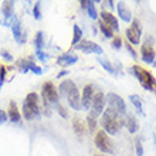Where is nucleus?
I'll return each instance as SVG.
<instances>
[{
	"label": "nucleus",
	"mask_w": 156,
	"mask_h": 156,
	"mask_svg": "<svg viewBox=\"0 0 156 156\" xmlns=\"http://www.w3.org/2000/svg\"><path fill=\"white\" fill-rule=\"evenodd\" d=\"M58 95L67 99V102L74 111H80L81 109V95L78 91L77 85L74 81L71 80H66L62 81L58 87Z\"/></svg>",
	"instance_id": "1"
},
{
	"label": "nucleus",
	"mask_w": 156,
	"mask_h": 156,
	"mask_svg": "<svg viewBox=\"0 0 156 156\" xmlns=\"http://www.w3.org/2000/svg\"><path fill=\"white\" fill-rule=\"evenodd\" d=\"M101 125L102 131L108 135H116L123 126V116L114 112L109 108H105L101 115Z\"/></svg>",
	"instance_id": "2"
},
{
	"label": "nucleus",
	"mask_w": 156,
	"mask_h": 156,
	"mask_svg": "<svg viewBox=\"0 0 156 156\" xmlns=\"http://www.w3.org/2000/svg\"><path fill=\"white\" fill-rule=\"evenodd\" d=\"M132 74L138 78V81L140 82L142 88L149 92H156V78L153 77V74L151 71H148L144 67L138 66V64H133L131 67Z\"/></svg>",
	"instance_id": "3"
},
{
	"label": "nucleus",
	"mask_w": 156,
	"mask_h": 156,
	"mask_svg": "<svg viewBox=\"0 0 156 156\" xmlns=\"http://www.w3.org/2000/svg\"><path fill=\"white\" fill-rule=\"evenodd\" d=\"M23 116L27 121H33V119L40 116L38 95L36 92H30L24 98V102H23Z\"/></svg>",
	"instance_id": "4"
},
{
	"label": "nucleus",
	"mask_w": 156,
	"mask_h": 156,
	"mask_svg": "<svg viewBox=\"0 0 156 156\" xmlns=\"http://www.w3.org/2000/svg\"><path fill=\"white\" fill-rule=\"evenodd\" d=\"M95 146L98 148L99 152H102V155H114V145H112V140L109 138L108 133L101 129L95 133Z\"/></svg>",
	"instance_id": "5"
},
{
	"label": "nucleus",
	"mask_w": 156,
	"mask_h": 156,
	"mask_svg": "<svg viewBox=\"0 0 156 156\" xmlns=\"http://www.w3.org/2000/svg\"><path fill=\"white\" fill-rule=\"evenodd\" d=\"M105 101H107L109 109H112L114 112H116V114H119V115H122V116L126 115V104H125L123 98H121L118 94L109 92V94L107 95Z\"/></svg>",
	"instance_id": "6"
},
{
	"label": "nucleus",
	"mask_w": 156,
	"mask_h": 156,
	"mask_svg": "<svg viewBox=\"0 0 156 156\" xmlns=\"http://www.w3.org/2000/svg\"><path fill=\"white\" fill-rule=\"evenodd\" d=\"M155 57H156V53H155V48H153V37L148 36L146 40L140 45V58L146 64H153L155 62Z\"/></svg>",
	"instance_id": "7"
},
{
	"label": "nucleus",
	"mask_w": 156,
	"mask_h": 156,
	"mask_svg": "<svg viewBox=\"0 0 156 156\" xmlns=\"http://www.w3.org/2000/svg\"><path fill=\"white\" fill-rule=\"evenodd\" d=\"M41 97H43V99L44 101H47V102L51 105H58V99H60V95H58V90L55 88V85H54L51 81H47L43 84V87H41Z\"/></svg>",
	"instance_id": "8"
},
{
	"label": "nucleus",
	"mask_w": 156,
	"mask_h": 156,
	"mask_svg": "<svg viewBox=\"0 0 156 156\" xmlns=\"http://www.w3.org/2000/svg\"><path fill=\"white\" fill-rule=\"evenodd\" d=\"M126 33V40L131 45H138L140 43V36H142V27L140 21L138 19H132L129 29L125 31Z\"/></svg>",
	"instance_id": "9"
},
{
	"label": "nucleus",
	"mask_w": 156,
	"mask_h": 156,
	"mask_svg": "<svg viewBox=\"0 0 156 156\" xmlns=\"http://www.w3.org/2000/svg\"><path fill=\"white\" fill-rule=\"evenodd\" d=\"M105 95L104 92H95L94 98H92V104H91L90 108V115L94 116V118H98V116L102 115L104 109H105Z\"/></svg>",
	"instance_id": "10"
},
{
	"label": "nucleus",
	"mask_w": 156,
	"mask_h": 156,
	"mask_svg": "<svg viewBox=\"0 0 156 156\" xmlns=\"http://www.w3.org/2000/svg\"><path fill=\"white\" fill-rule=\"evenodd\" d=\"M74 48L78 50V51H81V53H85V54H97V55H102L104 54L102 47L99 44H97V43H94V41H90V40H81Z\"/></svg>",
	"instance_id": "11"
},
{
	"label": "nucleus",
	"mask_w": 156,
	"mask_h": 156,
	"mask_svg": "<svg viewBox=\"0 0 156 156\" xmlns=\"http://www.w3.org/2000/svg\"><path fill=\"white\" fill-rule=\"evenodd\" d=\"M4 26H10V29H12V31H13V36H14V38H16V41L19 43V44L26 43V34L23 33L20 20H19L16 16H13L7 23H4Z\"/></svg>",
	"instance_id": "12"
},
{
	"label": "nucleus",
	"mask_w": 156,
	"mask_h": 156,
	"mask_svg": "<svg viewBox=\"0 0 156 156\" xmlns=\"http://www.w3.org/2000/svg\"><path fill=\"white\" fill-rule=\"evenodd\" d=\"M94 87L88 84L82 88V94H81V108L87 109V111H90L91 108V104H92V98H94Z\"/></svg>",
	"instance_id": "13"
},
{
	"label": "nucleus",
	"mask_w": 156,
	"mask_h": 156,
	"mask_svg": "<svg viewBox=\"0 0 156 156\" xmlns=\"http://www.w3.org/2000/svg\"><path fill=\"white\" fill-rule=\"evenodd\" d=\"M77 61H78V55L74 53V51H67V53H64V54H61V55L57 57V64L61 67L74 66Z\"/></svg>",
	"instance_id": "14"
},
{
	"label": "nucleus",
	"mask_w": 156,
	"mask_h": 156,
	"mask_svg": "<svg viewBox=\"0 0 156 156\" xmlns=\"http://www.w3.org/2000/svg\"><path fill=\"white\" fill-rule=\"evenodd\" d=\"M99 16H101V21H102V23H105V24H107L108 27H111L112 31H119V23H118V19H116V17L114 16L112 13L102 10Z\"/></svg>",
	"instance_id": "15"
},
{
	"label": "nucleus",
	"mask_w": 156,
	"mask_h": 156,
	"mask_svg": "<svg viewBox=\"0 0 156 156\" xmlns=\"http://www.w3.org/2000/svg\"><path fill=\"white\" fill-rule=\"evenodd\" d=\"M116 12H118V16L121 20H123L125 23H129V21H132V12L131 9L126 6V3L125 2H118L116 3Z\"/></svg>",
	"instance_id": "16"
},
{
	"label": "nucleus",
	"mask_w": 156,
	"mask_h": 156,
	"mask_svg": "<svg viewBox=\"0 0 156 156\" xmlns=\"http://www.w3.org/2000/svg\"><path fill=\"white\" fill-rule=\"evenodd\" d=\"M7 118H9V121H12V122H14V123L21 121V114H20V111H19L17 104L14 102V101H10V104H9Z\"/></svg>",
	"instance_id": "17"
},
{
	"label": "nucleus",
	"mask_w": 156,
	"mask_h": 156,
	"mask_svg": "<svg viewBox=\"0 0 156 156\" xmlns=\"http://www.w3.org/2000/svg\"><path fill=\"white\" fill-rule=\"evenodd\" d=\"M13 10H14V2H10V0L3 2V4H2V14L4 16V23H7V21L14 16V14H13Z\"/></svg>",
	"instance_id": "18"
},
{
	"label": "nucleus",
	"mask_w": 156,
	"mask_h": 156,
	"mask_svg": "<svg viewBox=\"0 0 156 156\" xmlns=\"http://www.w3.org/2000/svg\"><path fill=\"white\" fill-rule=\"evenodd\" d=\"M123 125L126 126V129H128L129 133H136V132L139 131V123H138V121H136L132 115H125L123 116Z\"/></svg>",
	"instance_id": "19"
},
{
	"label": "nucleus",
	"mask_w": 156,
	"mask_h": 156,
	"mask_svg": "<svg viewBox=\"0 0 156 156\" xmlns=\"http://www.w3.org/2000/svg\"><path fill=\"white\" fill-rule=\"evenodd\" d=\"M73 129L77 133V136H84V133H85V126H84L82 121L78 116L73 118Z\"/></svg>",
	"instance_id": "20"
},
{
	"label": "nucleus",
	"mask_w": 156,
	"mask_h": 156,
	"mask_svg": "<svg viewBox=\"0 0 156 156\" xmlns=\"http://www.w3.org/2000/svg\"><path fill=\"white\" fill-rule=\"evenodd\" d=\"M31 62L29 58H20L19 61L16 62L17 66V70L20 71V73H23V74H26V73H29L30 71V66H31Z\"/></svg>",
	"instance_id": "21"
},
{
	"label": "nucleus",
	"mask_w": 156,
	"mask_h": 156,
	"mask_svg": "<svg viewBox=\"0 0 156 156\" xmlns=\"http://www.w3.org/2000/svg\"><path fill=\"white\" fill-rule=\"evenodd\" d=\"M97 61L99 62V66L102 67L105 71H108L109 74H115L116 70H115V67L112 66V62L109 61V60H107V58H104V57H98V60Z\"/></svg>",
	"instance_id": "22"
},
{
	"label": "nucleus",
	"mask_w": 156,
	"mask_h": 156,
	"mask_svg": "<svg viewBox=\"0 0 156 156\" xmlns=\"http://www.w3.org/2000/svg\"><path fill=\"white\" fill-rule=\"evenodd\" d=\"M129 101H131L132 105L136 108L138 114H140V115H145V112H144V105H142V101H140V98L138 97V95H129Z\"/></svg>",
	"instance_id": "23"
},
{
	"label": "nucleus",
	"mask_w": 156,
	"mask_h": 156,
	"mask_svg": "<svg viewBox=\"0 0 156 156\" xmlns=\"http://www.w3.org/2000/svg\"><path fill=\"white\" fill-rule=\"evenodd\" d=\"M73 30H74V34H73V41H71V44H73V47H75V45L82 40V30H81V27L77 24L73 27Z\"/></svg>",
	"instance_id": "24"
},
{
	"label": "nucleus",
	"mask_w": 156,
	"mask_h": 156,
	"mask_svg": "<svg viewBox=\"0 0 156 156\" xmlns=\"http://www.w3.org/2000/svg\"><path fill=\"white\" fill-rule=\"evenodd\" d=\"M85 10H87V13H88V17H90V19H92V20H97V19H98V12H97V9H95L94 2L88 0V4H87Z\"/></svg>",
	"instance_id": "25"
},
{
	"label": "nucleus",
	"mask_w": 156,
	"mask_h": 156,
	"mask_svg": "<svg viewBox=\"0 0 156 156\" xmlns=\"http://www.w3.org/2000/svg\"><path fill=\"white\" fill-rule=\"evenodd\" d=\"M34 45H36V51L37 50H43L44 47V33L43 31H37L34 36Z\"/></svg>",
	"instance_id": "26"
},
{
	"label": "nucleus",
	"mask_w": 156,
	"mask_h": 156,
	"mask_svg": "<svg viewBox=\"0 0 156 156\" xmlns=\"http://www.w3.org/2000/svg\"><path fill=\"white\" fill-rule=\"evenodd\" d=\"M98 26H99V31H101L105 37L107 38H114V31H112L111 27H108V26L105 24V23H102L101 20H99Z\"/></svg>",
	"instance_id": "27"
},
{
	"label": "nucleus",
	"mask_w": 156,
	"mask_h": 156,
	"mask_svg": "<svg viewBox=\"0 0 156 156\" xmlns=\"http://www.w3.org/2000/svg\"><path fill=\"white\" fill-rule=\"evenodd\" d=\"M87 125H88V131H90L91 133H95V132H97V126H98V123H97V118L88 115L87 116Z\"/></svg>",
	"instance_id": "28"
},
{
	"label": "nucleus",
	"mask_w": 156,
	"mask_h": 156,
	"mask_svg": "<svg viewBox=\"0 0 156 156\" xmlns=\"http://www.w3.org/2000/svg\"><path fill=\"white\" fill-rule=\"evenodd\" d=\"M9 70H12V67H6L4 64H0V90H2V87L4 84V80H6Z\"/></svg>",
	"instance_id": "29"
},
{
	"label": "nucleus",
	"mask_w": 156,
	"mask_h": 156,
	"mask_svg": "<svg viewBox=\"0 0 156 156\" xmlns=\"http://www.w3.org/2000/svg\"><path fill=\"white\" fill-rule=\"evenodd\" d=\"M33 17L36 19V20H40V19H41V3H40V2H37V3L34 4Z\"/></svg>",
	"instance_id": "30"
},
{
	"label": "nucleus",
	"mask_w": 156,
	"mask_h": 156,
	"mask_svg": "<svg viewBox=\"0 0 156 156\" xmlns=\"http://www.w3.org/2000/svg\"><path fill=\"white\" fill-rule=\"evenodd\" d=\"M111 45H112V48H114V50H121V48H122V38H121V37L112 38Z\"/></svg>",
	"instance_id": "31"
},
{
	"label": "nucleus",
	"mask_w": 156,
	"mask_h": 156,
	"mask_svg": "<svg viewBox=\"0 0 156 156\" xmlns=\"http://www.w3.org/2000/svg\"><path fill=\"white\" fill-rule=\"evenodd\" d=\"M135 151L138 156H144V146H142L140 139H135Z\"/></svg>",
	"instance_id": "32"
},
{
	"label": "nucleus",
	"mask_w": 156,
	"mask_h": 156,
	"mask_svg": "<svg viewBox=\"0 0 156 156\" xmlns=\"http://www.w3.org/2000/svg\"><path fill=\"white\" fill-rule=\"evenodd\" d=\"M36 57H37L40 61L45 62V61H47V60L50 58V55H48V54H45L43 50H37V51H36Z\"/></svg>",
	"instance_id": "33"
},
{
	"label": "nucleus",
	"mask_w": 156,
	"mask_h": 156,
	"mask_svg": "<svg viewBox=\"0 0 156 156\" xmlns=\"http://www.w3.org/2000/svg\"><path fill=\"white\" fill-rule=\"evenodd\" d=\"M125 47H126V51H128V53L131 54V57L133 58V60H136V58H138V53L135 51V48H133V45H131V44H129V43L126 41V44H125Z\"/></svg>",
	"instance_id": "34"
},
{
	"label": "nucleus",
	"mask_w": 156,
	"mask_h": 156,
	"mask_svg": "<svg viewBox=\"0 0 156 156\" xmlns=\"http://www.w3.org/2000/svg\"><path fill=\"white\" fill-rule=\"evenodd\" d=\"M55 108H57V111H58V114L61 115V118H64V119H67L68 118V112H67V109L64 107H62L61 104H58V105H55Z\"/></svg>",
	"instance_id": "35"
},
{
	"label": "nucleus",
	"mask_w": 156,
	"mask_h": 156,
	"mask_svg": "<svg viewBox=\"0 0 156 156\" xmlns=\"http://www.w3.org/2000/svg\"><path fill=\"white\" fill-rule=\"evenodd\" d=\"M30 71H33L36 75H41V74H43V68H41V67H38L37 64H34V62H31V66H30Z\"/></svg>",
	"instance_id": "36"
},
{
	"label": "nucleus",
	"mask_w": 156,
	"mask_h": 156,
	"mask_svg": "<svg viewBox=\"0 0 156 156\" xmlns=\"http://www.w3.org/2000/svg\"><path fill=\"white\" fill-rule=\"evenodd\" d=\"M43 109H44V115L45 116H51V107H50V104L47 102V101H44L43 99Z\"/></svg>",
	"instance_id": "37"
},
{
	"label": "nucleus",
	"mask_w": 156,
	"mask_h": 156,
	"mask_svg": "<svg viewBox=\"0 0 156 156\" xmlns=\"http://www.w3.org/2000/svg\"><path fill=\"white\" fill-rule=\"evenodd\" d=\"M2 57H3L6 61H13V55L9 53L7 50H2Z\"/></svg>",
	"instance_id": "38"
},
{
	"label": "nucleus",
	"mask_w": 156,
	"mask_h": 156,
	"mask_svg": "<svg viewBox=\"0 0 156 156\" xmlns=\"http://www.w3.org/2000/svg\"><path fill=\"white\" fill-rule=\"evenodd\" d=\"M7 112H4L3 109H0V123H4L7 121Z\"/></svg>",
	"instance_id": "39"
},
{
	"label": "nucleus",
	"mask_w": 156,
	"mask_h": 156,
	"mask_svg": "<svg viewBox=\"0 0 156 156\" xmlns=\"http://www.w3.org/2000/svg\"><path fill=\"white\" fill-rule=\"evenodd\" d=\"M68 74V71L67 70H62L61 73H58V75H57V78H61V77H66V75Z\"/></svg>",
	"instance_id": "40"
},
{
	"label": "nucleus",
	"mask_w": 156,
	"mask_h": 156,
	"mask_svg": "<svg viewBox=\"0 0 156 156\" xmlns=\"http://www.w3.org/2000/svg\"><path fill=\"white\" fill-rule=\"evenodd\" d=\"M80 4H81V7H82V9H87V4H88V0H82V2H81V3H80Z\"/></svg>",
	"instance_id": "41"
},
{
	"label": "nucleus",
	"mask_w": 156,
	"mask_h": 156,
	"mask_svg": "<svg viewBox=\"0 0 156 156\" xmlns=\"http://www.w3.org/2000/svg\"><path fill=\"white\" fill-rule=\"evenodd\" d=\"M108 4H109V7H111V9L115 7V4H114V2H112V0H109V2H108Z\"/></svg>",
	"instance_id": "42"
},
{
	"label": "nucleus",
	"mask_w": 156,
	"mask_h": 156,
	"mask_svg": "<svg viewBox=\"0 0 156 156\" xmlns=\"http://www.w3.org/2000/svg\"><path fill=\"white\" fill-rule=\"evenodd\" d=\"M152 66H153V67H156V61H155V62H153V64H152Z\"/></svg>",
	"instance_id": "43"
},
{
	"label": "nucleus",
	"mask_w": 156,
	"mask_h": 156,
	"mask_svg": "<svg viewBox=\"0 0 156 156\" xmlns=\"http://www.w3.org/2000/svg\"><path fill=\"white\" fill-rule=\"evenodd\" d=\"M94 156H105V155H94Z\"/></svg>",
	"instance_id": "44"
},
{
	"label": "nucleus",
	"mask_w": 156,
	"mask_h": 156,
	"mask_svg": "<svg viewBox=\"0 0 156 156\" xmlns=\"http://www.w3.org/2000/svg\"><path fill=\"white\" fill-rule=\"evenodd\" d=\"M155 53H156V50H155Z\"/></svg>",
	"instance_id": "45"
}]
</instances>
